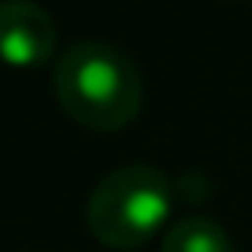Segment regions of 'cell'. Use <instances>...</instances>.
I'll list each match as a JSON object with an SVG mask.
<instances>
[{
    "instance_id": "cell-1",
    "label": "cell",
    "mask_w": 252,
    "mask_h": 252,
    "mask_svg": "<svg viewBox=\"0 0 252 252\" xmlns=\"http://www.w3.org/2000/svg\"><path fill=\"white\" fill-rule=\"evenodd\" d=\"M56 100L89 130H119L137 115L145 82L134 60L104 41H78L56 60Z\"/></svg>"
},
{
    "instance_id": "cell-2",
    "label": "cell",
    "mask_w": 252,
    "mask_h": 252,
    "mask_svg": "<svg viewBox=\"0 0 252 252\" xmlns=\"http://www.w3.org/2000/svg\"><path fill=\"white\" fill-rule=\"evenodd\" d=\"M178 186L159 167L130 163L104 174L86 204V226L104 249H141L171 219Z\"/></svg>"
},
{
    "instance_id": "cell-3",
    "label": "cell",
    "mask_w": 252,
    "mask_h": 252,
    "mask_svg": "<svg viewBox=\"0 0 252 252\" xmlns=\"http://www.w3.org/2000/svg\"><path fill=\"white\" fill-rule=\"evenodd\" d=\"M56 56V23L26 0L0 4V60L8 67H41Z\"/></svg>"
},
{
    "instance_id": "cell-4",
    "label": "cell",
    "mask_w": 252,
    "mask_h": 252,
    "mask_svg": "<svg viewBox=\"0 0 252 252\" xmlns=\"http://www.w3.org/2000/svg\"><path fill=\"white\" fill-rule=\"evenodd\" d=\"M163 252H234L230 234L208 215L174 219L163 234Z\"/></svg>"
}]
</instances>
